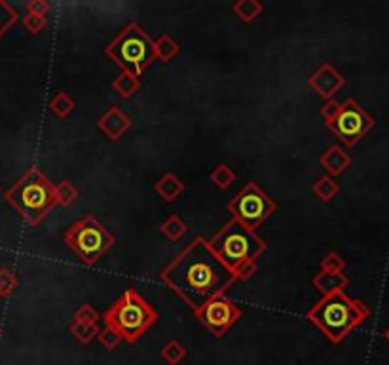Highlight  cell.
I'll list each match as a JSON object with an SVG mask.
<instances>
[{
	"label": "cell",
	"mask_w": 389,
	"mask_h": 365,
	"mask_svg": "<svg viewBox=\"0 0 389 365\" xmlns=\"http://www.w3.org/2000/svg\"><path fill=\"white\" fill-rule=\"evenodd\" d=\"M76 198H78V189H76L68 179H63V181H59V185L55 187V200H57V203H61V206H71Z\"/></svg>",
	"instance_id": "obj_25"
},
{
	"label": "cell",
	"mask_w": 389,
	"mask_h": 365,
	"mask_svg": "<svg viewBox=\"0 0 389 365\" xmlns=\"http://www.w3.org/2000/svg\"><path fill=\"white\" fill-rule=\"evenodd\" d=\"M158 318V310L135 289L124 291V295L103 314V322L107 327L115 329L126 343H137L152 325H156Z\"/></svg>",
	"instance_id": "obj_4"
},
{
	"label": "cell",
	"mask_w": 389,
	"mask_h": 365,
	"mask_svg": "<svg viewBox=\"0 0 389 365\" xmlns=\"http://www.w3.org/2000/svg\"><path fill=\"white\" fill-rule=\"evenodd\" d=\"M196 318L200 320L203 327L213 337H224L242 318V308L232 299L219 295L211 299L203 308L196 312Z\"/></svg>",
	"instance_id": "obj_10"
},
{
	"label": "cell",
	"mask_w": 389,
	"mask_h": 365,
	"mask_svg": "<svg viewBox=\"0 0 389 365\" xmlns=\"http://www.w3.org/2000/svg\"><path fill=\"white\" fill-rule=\"evenodd\" d=\"M327 126L346 147H353L374 128V118L355 99H346Z\"/></svg>",
	"instance_id": "obj_9"
},
{
	"label": "cell",
	"mask_w": 389,
	"mask_h": 365,
	"mask_svg": "<svg viewBox=\"0 0 389 365\" xmlns=\"http://www.w3.org/2000/svg\"><path fill=\"white\" fill-rule=\"evenodd\" d=\"M226 210L234 221L255 232L268 217L277 211V203L255 181H249L242 190H237L230 198Z\"/></svg>",
	"instance_id": "obj_8"
},
{
	"label": "cell",
	"mask_w": 389,
	"mask_h": 365,
	"mask_svg": "<svg viewBox=\"0 0 389 365\" xmlns=\"http://www.w3.org/2000/svg\"><path fill=\"white\" fill-rule=\"evenodd\" d=\"M311 285L319 289L323 295H330V293H338L344 291L349 285V278L344 272H325L321 271L316 274L311 280Z\"/></svg>",
	"instance_id": "obj_14"
},
{
	"label": "cell",
	"mask_w": 389,
	"mask_h": 365,
	"mask_svg": "<svg viewBox=\"0 0 389 365\" xmlns=\"http://www.w3.org/2000/svg\"><path fill=\"white\" fill-rule=\"evenodd\" d=\"M344 269H346V261L335 251H330L329 255L321 261V271L325 272H344Z\"/></svg>",
	"instance_id": "obj_30"
},
{
	"label": "cell",
	"mask_w": 389,
	"mask_h": 365,
	"mask_svg": "<svg viewBox=\"0 0 389 365\" xmlns=\"http://www.w3.org/2000/svg\"><path fill=\"white\" fill-rule=\"evenodd\" d=\"M160 232L168 238L169 242H181L182 238H184V234L188 232V224L182 221L181 217L171 213V215L160 224Z\"/></svg>",
	"instance_id": "obj_16"
},
{
	"label": "cell",
	"mask_w": 389,
	"mask_h": 365,
	"mask_svg": "<svg viewBox=\"0 0 389 365\" xmlns=\"http://www.w3.org/2000/svg\"><path fill=\"white\" fill-rule=\"evenodd\" d=\"M65 243L82 263L95 264L115 245V234L94 215L82 217L65 230Z\"/></svg>",
	"instance_id": "obj_7"
},
{
	"label": "cell",
	"mask_w": 389,
	"mask_h": 365,
	"mask_svg": "<svg viewBox=\"0 0 389 365\" xmlns=\"http://www.w3.org/2000/svg\"><path fill=\"white\" fill-rule=\"evenodd\" d=\"M383 337H386L389 341V327H388V329H386V331H383Z\"/></svg>",
	"instance_id": "obj_34"
},
{
	"label": "cell",
	"mask_w": 389,
	"mask_h": 365,
	"mask_svg": "<svg viewBox=\"0 0 389 365\" xmlns=\"http://www.w3.org/2000/svg\"><path fill=\"white\" fill-rule=\"evenodd\" d=\"M232 12L242 21L251 23L264 12V4L258 2V0H237V2L232 4Z\"/></svg>",
	"instance_id": "obj_17"
},
{
	"label": "cell",
	"mask_w": 389,
	"mask_h": 365,
	"mask_svg": "<svg viewBox=\"0 0 389 365\" xmlns=\"http://www.w3.org/2000/svg\"><path fill=\"white\" fill-rule=\"evenodd\" d=\"M308 86L321 95L323 99H332V95L344 86V76L330 63H323L314 75L309 76Z\"/></svg>",
	"instance_id": "obj_11"
},
{
	"label": "cell",
	"mask_w": 389,
	"mask_h": 365,
	"mask_svg": "<svg viewBox=\"0 0 389 365\" xmlns=\"http://www.w3.org/2000/svg\"><path fill=\"white\" fill-rule=\"evenodd\" d=\"M15 21H17V12L12 6H8L6 2H0V36L12 27Z\"/></svg>",
	"instance_id": "obj_27"
},
{
	"label": "cell",
	"mask_w": 389,
	"mask_h": 365,
	"mask_svg": "<svg viewBox=\"0 0 389 365\" xmlns=\"http://www.w3.org/2000/svg\"><path fill=\"white\" fill-rule=\"evenodd\" d=\"M17 287V276L10 269H0V295L8 297Z\"/></svg>",
	"instance_id": "obj_26"
},
{
	"label": "cell",
	"mask_w": 389,
	"mask_h": 365,
	"mask_svg": "<svg viewBox=\"0 0 389 365\" xmlns=\"http://www.w3.org/2000/svg\"><path fill=\"white\" fill-rule=\"evenodd\" d=\"M47 20L44 17V15H34V14H27L25 17H23V25H25V29L27 31H31L33 34L41 33L42 29L46 27Z\"/></svg>",
	"instance_id": "obj_31"
},
{
	"label": "cell",
	"mask_w": 389,
	"mask_h": 365,
	"mask_svg": "<svg viewBox=\"0 0 389 365\" xmlns=\"http://www.w3.org/2000/svg\"><path fill=\"white\" fill-rule=\"evenodd\" d=\"M6 200L20 211L29 224H38L44 221L47 211L54 208L55 187L41 169H29L20 181L6 192Z\"/></svg>",
	"instance_id": "obj_5"
},
{
	"label": "cell",
	"mask_w": 389,
	"mask_h": 365,
	"mask_svg": "<svg viewBox=\"0 0 389 365\" xmlns=\"http://www.w3.org/2000/svg\"><path fill=\"white\" fill-rule=\"evenodd\" d=\"M370 316L367 304L349 299L344 291L330 293L308 310L309 324H314L330 343H342L355 327L365 324Z\"/></svg>",
	"instance_id": "obj_3"
},
{
	"label": "cell",
	"mask_w": 389,
	"mask_h": 365,
	"mask_svg": "<svg viewBox=\"0 0 389 365\" xmlns=\"http://www.w3.org/2000/svg\"><path fill=\"white\" fill-rule=\"evenodd\" d=\"M179 52H181L179 42L173 41L169 34H163V36H160L158 41H154L156 59L163 61V63H169V61L173 59L175 55H179Z\"/></svg>",
	"instance_id": "obj_18"
},
{
	"label": "cell",
	"mask_w": 389,
	"mask_h": 365,
	"mask_svg": "<svg viewBox=\"0 0 389 365\" xmlns=\"http://www.w3.org/2000/svg\"><path fill=\"white\" fill-rule=\"evenodd\" d=\"M50 12V4L44 2V0H31L27 4V14H34V15H44Z\"/></svg>",
	"instance_id": "obj_32"
},
{
	"label": "cell",
	"mask_w": 389,
	"mask_h": 365,
	"mask_svg": "<svg viewBox=\"0 0 389 365\" xmlns=\"http://www.w3.org/2000/svg\"><path fill=\"white\" fill-rule=\"evenodd\" d=\"M209 179H211V182H215L216 189L226 190L228 187H232V182L235 181V173L228 164H221V166H216V168L211 171Z\"/></svg>",
	"instance_id": "obj_22"
},
{
	"label": "cell",
	"mask_w": 389,
	"mask_h": 365,
	"mask_svg": "<svg viewBox=\"0 0 389 365\" xmlns=\"http://www.w3.org/2000/svg\"><path fill=\"white\" fill-rule=\"evenodd\" d=\"M186 356L188 350L179 341H169L168 345L161 348V358L166 359L169 365H179L186 359Z\"/></svg>",
	"instance_id": "obj_24"
},
{
	"label": "cell",
	"mask_w": 389,
	"mask_h": 365,
	"mask_svg": "<svg viewBox=\"0 0 389 365\" xmlns=\"http://www.w3.org/2000/svg\"><path fill=\"white\" fill-rule=\"evenodd\" d=\"M105 52L118 67H122L124 73H129L137 78L156 59L154 41L137 23H131L124 29L115 41L105 48Z\"/></svg>",
	"instance_id": "obj_6"
},
{
	"label": "cell",
	"mask_w": 389,
	"mask_h": 365,
	"mask_svg": "<svg viewBox=\"0 0 389 365\" xmlns=\"http://www.w3.org/2000/svg\"><path fill=\"white\" fill-rule=\"evenodd\" d=\"M112 88H115V92H118L122 97H131V95L137 94V92L141 90V80H139L137 76L122 71V75L112 82Z\"/></svg>",
	"instance_id": "obj_20"
},
{
	"label": "cell",
	"mask_w": 389,
	"mask_h": 365,
	"mask_svg": "<svg viewBox=\"0 0 389 365\" xmlns=\"http://www.w3.org/2000/svg\"><path fill=\"white\" fill-rule=\"evenodd\" d=\"M97 338H99V343H101L103 348H107V350H115V348H118V345L122 343L120 335H118L115 329H110V327H105L103 331H99Z\"/></svg>",
	"instance_id": "obj_29"
},
{
	"label": "cell",
	"mask_w": 389,
	"mask_h": 365,
	"mask_svg": "<svg viewBox=\"0 0 389 365\" xmlns=\"http://www.w3.org/2000/svg\"><path fill=\"white\" fill-rule=\"evenodd\" d=\"M74 320L76 322H86V324H97L99 322V312L95 310L89 303H84L78 310L74 312Z\"/></svg>",
	"instance_id": "obj_28"
},
{
	"label": "cell",
	"mask_w": 389,
	"mask_h": 365,
	"mask_svg": "<svg viewBox=\"0 0 389 365\" xmlns=\"http://www.w3.org/2000/svg\"><path fill=\"white\" fill-rule=\"evenodd\" d=\"M311 190H314V194H316L321 202H330V200L338 194L340 185H338V182H336L330 176H321L316 182H314Z\"/></svg>",
	"instance_id": "obj_19"
},
{
	"label": "cell",
	"mask_w": 389,
	"mask_h": 365,
	"mask_svg": "<svg viewBox=\"0 0 389 365\" xmlns=\"http://www.w3.org/2000/svg\"><path fill=\"white\" fill-rule=\"evenodd\" d=\"M97 126H99V129H101L110 141H118L131 128V118L120 107H110L99 118Z\"/></svg>",
	"instance_id": "obj_12"
},
{
	"label": "cell",
	"mask_w": 389,
	"mask_h": 365,
	"mask_svg": "<svg viewBox=\"0 0 389 365\" xmlns=\"http://www.w3.org/2000/svg\"><path fill=\"white\" fill-rule=\"evenodd\" d=\"M74 107H76V103H74V99L67 92H59V94L52 99V103H50L52 113H54L55 116H59V118H67L74 110Z\"/></svg>",
	"instance_id": "obj_23"
},
{
	"label": "cell",
	"mask_w": 389,
	"mask_h": 365,
	"mask_svg": "<svg viewBox=\"0 0 389 365\" xmlns=\"http://www.w3.org/2000/svg\"><path fill=\"white\" fill-rule=\"evenodd\" d=\"M68 331H71V335H73L76 341H80V343H84V345H87V343H91L97 335H99V325L97 324H86V322H76L74 320L73 324H71V327H68Z\"/></svg>",
	"instance_id": "obj_21"
},
{
	"label": "cell",
	"mask_w": 389,
	"mask_h": 365,
	"mask_svg": "<svg viewBox=\"0 0 389 365\" xmlns=\"http://www.w3.org/2000/svg\"><path fill=\"white\" fill-rule=\"evenodd\" d=\"M319 162H321L323 168L329 171L330 177H335L344 173V171L351 166V156H349L342 147L332 145V147H329V149L323 152Z\"/></svg>",
	"instance_id": "obj_13"
},
{
	"label": "cell",
	"mask_w": 389,
	"mask_h": 365,
	"mask_svg": "<svg viewBox=\"0 0 389 365\" xmlns=\"http://www.w3.org/2000/svg\"><path fill=\"white\" fill-rule=\"evenodd\" d=\"M338 107H340V103L335 101V99H329V101L325 103L321 107V116L325 118V122L329 124L332 118L336 116V113H338Z\"/></svg>",
	"instance_id": "obj_33"
},
{
	"label": "cell",
	"mask_w": 389,
	"mask_h": 365,
	"mask_svg": "<svg viewBox=\"0 0 389 365\" xmlns=\"http://www.w3.org/2000/svg\"><path fill=\"white\" fill-rule=\"evenodd\" d=\"M211 250L221 263L235 276V280H249L256 272V263L266 251V242L256 232L242 223L230 219L215 236L209 240Z\"/></svg>",
	"instance_id": "obj_2"
},
{
	"label": "cell",
	"mask_w": 389,
	"mask_h": 365,
	"mask_svg": "<svg viewBox=\"0 0 389 365\" xmlns=\"http://www.w3.org/2000/svg\"><path fill=\"white\" fill-rule=\"evenodd\" d=\"M160 278L194 314L237 282L203 236L188 243L168 269H163Z\"/></svg>",
	"instance_id": "obj_1"
},
{
	"label": "cell",
	"mask_w": 389,
	"mask_h": 365,
	"mask_svg": "<svg viewBox=\"0 0 389 365\" xmlns=\"http://www.w3.org/2000/svg\"><path fill=\"white\" fill-rule=\"evenodd\" d=\"M186 189V185L175 176V173H166L160 181L154 185V190L160 194L166 202H175Z\"/></svg>",
	"instance_id": "obj_15"
}]
</instances>
